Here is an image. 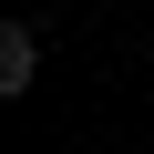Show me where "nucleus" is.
Returning a JSON list of instances; mask_svg holds the SVG:
<instances>
[{
    "label": "nucleus",
    "instance_id": "obj_1",
    "mask_svg": "<svg viewBox=\"0 0 154 154\" xmlns=\"http://www.w3.org/2000/svg\"><path fill=\"white\" fill-rule=\"evenodd\" d=\"M31 82H41V31H31V21H11V31H0V93L21 103Z\"/></svg>",
    "mask_w": 154,
    "mask_h": 154
}]
</instances>
